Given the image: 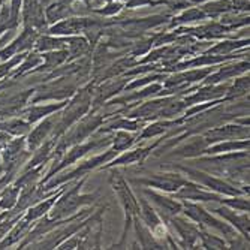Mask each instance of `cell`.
I'll list each match as a JSON object with an SVG mask.
<instances>
[{"label": "cell", "mask_w": 250, "mask_h": 250, "mask_svg": "<svg viewBox=\"0 0 250 250\" xmlns=\"http://www.w3.org/2000/svg\"><path fill=\"white\" fill-rule=\"evenodd\" d=\"M181 213L196 225L204 226L207 229H214L217 234L223 235L225 241L228 243V249H249V240L238 234L228 222H223V219L204 208L201 204L192 201H181Z\"/></svg>", "instance_id": "obj_1"}, {"label": "cell", "mask_w": 250, "mask_h": 250, "mask_svg": "<svg viewBox=\"0 0 250 250\" xmlns=\"http://www.w3.org/2000/svg\"><path fill=\"white\" fill-rule=\"evenodd\" d=\"M85 180H87V175L81 177V180L78 178L74 188H71L69 190L64 189V192L57 198L56 204L48 211L50 219H54V220L66 219V217L78 213L80 208H83L84 206H92V204L99 198V192L80 193L83 186L85 185Z\"/></svg>", "instance_id": "obj_2"}, {"label": "cell", "mask_w": 250, "mask_h": 250, "mask_svg": "<svg viewBox=\"0 0 250 250\" xmlns=\"http://www.w3.org/2000/svg\"><path fill=\"white\" fill-rule=\"evenodd\" d=\"M87 77V74H75L64 75L54 80L43 81L35 87V93L30 98L29 104H39L43 101H67L71 99L77 90L81 87V78Z\"/></svg>", "instance_id": "obj_3"}, {"label": "cell", "mask_w": 250, "mask_h": 250, "mask_svg": "<svg viewBox=\"0 0 250 250\" xmlns=\"http://www.w3.org/2000/svg\"><path fill=\"white\" fill-rule=\"evenodd\" d=\"M109 185H111L112 190L116 192L120 206L125 211V226H123V234H122L120 243L111 246V247L112 249H122L123 244L126 243V237H127V232L132 226L133 217L140 214V204H138V198H136V195L129 188L127 180L122 175V171H119L117 168L109 175Z\"/></svg>", "instance_id": "obj_4"}, {"label": "cell", "mask_w": 250, "mask_h": 250, "mask_svg": "<svg viewBox=\"0 0 250 250\" xmlns=\"http://www.w3.org/2000/svg\"><path fill=\"white\" fill-rule=\"evenodd\" d=\"M112 141V136H104V138H93V140H87L84 143H80V144H75L72 147H69L66 150V153L62 156V159L56 164H50V169L47 172L41 183H45L48 178H51L53 175L59 174L60 171H63L64 168L71 167L74 164H77L80 159H83L85 154H88L90 151H95V150H99V148H104L106 146H109ZM39 183V185H41Z\"/></svg>", "instance_id": "obj_5"}, {"label": "cell", "mask_w": 250, "mask_h": 250, "mask_svg": "<svg viewBox=\"0 0 250 250\" xmlns=\"http://www.w3.org/2000/svg\"><path fill=\"white\" fill-rule=\"evenodd\" d=\"M174 169L177 171H181L183 174L188 175V180L190 181H195L199 186H204L210 189L211 192L214 193H219V195H226V196H241V195H247L243 189L237 188L235 185L229 183V181H226L220 177H216L210 172H206V171H201V169H196V168H192V167H185V165H177L174 164L172 165Z\"/></svg>", "instance_id": "obj_6"}, {"label": "cell", "mask_w": 250, "mask_h": 250, "mask_svg": "<svg viewBox=\"0 0 250 250\" xmlns=\"http://www.w3.org/2000/svg\"><path fill=\"white\" fill-rule=\"evenodd\" d=\"M32 151L26 147V136H12L0 150V177L3 174H17L24 165Z\"/></svg>", "instance_id": "obj_7"}, {"label": "cell", "mask_w": 250, "mask_h": 250, "mask_svg": "<svg viewBox=\"0 0 250 250\" xmlns=\"http://www.w3.org/2000/svg\"><path fill=\"white\" fill-rule=\"evenodd\" d=\"M18 84L0 92V120L20 116V112L29 105L30 98L35 93V87L26 90H17L15 87Z\"/></svg>", "instance_id": "obj_8"}, {"label": "cell", "mask_w": 250, "mask_h": 250, "mask_svg": "<svg viewBox=\"0 0 250 250\" xmlns=\"http://www.w3.org/2000/svg\"><path fill=\"white\" fill-rule=\"evenodd\" d=\"M127 183L174 193L180 186H183L186 183V178L174 171L165 174H147L144 177H130L127 178Z\"/></svg>", "instance_id": "obj_9"}, {"label": "cell", "mask_w": 250, "mask_h": 250, "mask_svg": "<svg viewBox=\"0 0 250 250\" xmlns=\"http://www.w3.org/2000/svg\"><path fill=\"white\" fill-rule=\"evenodd\" d=\"M169 228L180 237V241L177 243L178 249H196V243L199 241L198 237V225L190 220H188L183 216H171L165 222Z\"/></svg>", "instance_id": "obj_10"}, {"label": "cell", "mask_w": 250, "mask_h": 250, "mask_svg": "<svg viewBox=\"0 0 250 250\" xmlns=\"http://www.w3.org/2000/svg\"><path fill=\"white\" fill-rule=\"evenodd\" d=\"M202 138L206 140L208 146L226 141V140H246L249 138V126L240 125V123H229V125H222V126H213L202 132Z\"/></svg>", "instance_id": "obj_11"}, {"label": "cell", "mask_w": 250, "mask_h": 250, "mask_svg": "<svg viewBox=\"0 0 250 250\" xmlns=\"http://www.w3.org/2000/svg\"><path fill=\"white\" fill-rule=\"evenodd\" d=\"M174 198L178 201H192V202H217L222 204L223 196L214 192L204 190L198 183L190 180H186L183 186H180L174 192Z\"/></svg>", "instance_id": "obj_12"}, {"label": "cell", "mask_w": 250, "mask_h": 250, "mask_svg": "<svg viewBox=\"0 0 250 250\" xmlns=\"http://www.w3.org/2000/svg\"><path fill=\"white\" fill-rule=\"evenodd\" d=\"M164 143V140H157L156 143L146 146V147H138L133 148L130 151H123L119 157L116 156L112 161H109V164L102 165L99 169H109V168H116V167H125V165H133V164H143L146 159L153 153V150L156 147H159Z\"/></svg>", "instance_id": "obj_13"}, {"label": "cell", "mask_w": 250, "mask_h": 250, "mask_svg": "<svg viewBox=\"0 0 250 250\" xmlns=\"http://www.w3.org/2000/svg\"><path fill=\"white\" fill-rule=\"evenodd\" d=\"M141 193L144 196H147L154 204L159 216H161V219L164 222H167L171 216H175V214L181 213V201H178L175 198L165 196V195L159 193V192H156V190H153L150 188H143Z\"/></svg>", "instance_id": "obj_14"}, {"label": "cell", "mask_w": 250, "mask_h": 250, "mask_svg": "<svg viewBox=\"0 0 250 250\" xmlns=\"http://www.w3.org/2000/svg\"><path fill=\"white\" fill-rule=\"evenodd\" d=\"M59 116H60V111L54 112V114H51L48 117L42 119L41 122L36 123V126L33 129H30V132L26 135V147H27L29 151L33 153L51 135V132H53L57 120H59Z\"/></svg>", "instance_id": "obj_15"}, {"label": "cell", "mask_w": 250, "mask_h": 250, "mask_svg": "<svg viewBox=\"0 0 250 250\" xmlns=\"http://www.w3.org/2000/svg\"><path fill=\"white\" fill-rule=\"evenodd\" d=\"M231 84L223 83V84H207L202 87H195L193 93L188 95L183 101L188 104V106H192L195 104H204V102H210L216 101L220 98H225L228 93V88Z\"/></svg>", "instance_id": "obj_16"}, {"label": "cell", "mask_w": 250, "mask_h": 250, "mask_svg": "<svg viewBox=\"0 0 250 250\" xmlns=\"http://www.w3.org/2000/svg\"><path fill=\"white\" fill-rule=\"evenodd\" d=\"M213 214H216L217 217L223 219L225 222H228L232 228H235V231H238L246 240H249V214L247 211H243V213H238L237 210H232L229 207L223 206L220 204L219 207H213L210 210Z\"/></svg>", "instance_id": "obj_17"}, {"label": "cell", "mask_w": 250, "mask_h": 250, "mask_svg": "<svg viewBox=\"0 0 250 250\" xmlns=\"http://www.w3.org/2000/svg\"><path fill=\"white\" fill-rule=\"evenodd\" d=\"M189 141L183 143L180 141L178 143V147H174L172 151L164 157V159H175V157H185V159H195L198 156H201L208 147V144L206 143V140L202 138V135L198 133V135H190L188 136Z\"/></svg>", "instance_id": "obj_18"}, {"label": "cell", "mask_w": 250, "mask_h": 250, "mask_svg": "<svg viewBox=\"0 0 250 250\" xmlns=\"http://www.w3.org/2000/svg\"><path fill=\"white\" fill-rule=\"evenodd\" d=\"M67 101H69V99H67ZM67 101H60V102H56V104H43V105L30 104L20 112V117H22L26 122H29L33 126L38 122H41L42 119L54 114V112H57V111H62L66 106Z\"/></svg>", "instance_id": "obj_19"}, {"label": "cell", "mask_w": 250, "mask_h": 250, "mask_svg": "<svg viewBox=\"0 0 250 250\" xmlns=\"http://www.w3.org/2000/svg\"><path fill=\"white\" fill-rule=\"evenodd\" d=\"M36 42V33L32 27H27L24 32H22L12 43H9L8 47L0 50V60H8L15 54L20 53H27V50H30Z\"/></svg>", "instance_id": "obj_20"}, {"label": "cell", "mask_w": 250, "mask_h": 250, "mask_svg": "<svg viewBox=\"0 0 250 250\" xmlns=\"http://www.w3.org/2000/svg\"><path fill=\"white\" fill-rule=\"evenodd\" d=\"M249 71V60L237 63V64H231V66H222L214 72H211L210 75H207L206 78L202 80V85H207V84H219L222 81H226L229 78H235L244 72Z\"/></svg>", "instance_id": "obj_21"}, {"label": "cell", "mask_w": 250, "mask_h": 250, "mask_svg": "<svg viewBox=\"0 0 250 250\" xmlns=\"http://www.w3.org/2000/svg\"><path fill=\"white\" fill-rule=\"evenodd\" d=\"M214 71V67H204V69H192L188 72H175L169 77L165 78V81L162 83L164 87H174V85H180V84H192V83H199L206 78L207 75H210Z\"/></svg>", "instance_id": "obj_22"}, {"label": "cell", "mask_w": 250, "mask_h": 250, "mask_svg": "<svg viewBox=\"0 0 250 250\" xmlns=\"http://www.w3.org/2000/svg\"><path fill=\"white\" fill-rule=\"evenodd\" d=\"M69 53L67 50H54V51H47L42 54V63L35 67V69L29 75H38V74H48L64 62H67Z\"/></svg>", "instance_id": "obj_23"}, {"label": "cell", "mask_w": 250, "mask_h": 250, "mask_svg": "<svg viewBox=\"0 0 250 250\" xmlns=\"http://www.w3.org/2000/svg\"><path fill=\"white\" fill-rule=\"evenodd\" d=\"M164 88V84L162 83H151L150 85L144 87L141 92H135V93H130V95H125V96H120V98H112L109 101H106V105H129L132 102H138V101H143V99H147V98H151V96H157V93L161 92Z\"/></svg>", "instance_id": "obj_24"}, {"label": "cell", "mask_w": 250, "mask_h": 250, "mask_svg": "<svg viewBox=\"0 0 250 250\" xmlns=\"http://www.w3.org/2000/svg\"><path fill=\"white\" fill-rule=\"evenodd\" d=\"M33 226L32 222L26 220L24 217H20L12 228L8 231V234L0 240V249H8L14 244H18L22 238L27 235V232L30 231V228Z\"/></svg>", "instance_id": "obj_25"}, {"label": "cell", "mask_w": 250, "mask_h": 250, "mask_svg": "<svg viewBox=\"0 0 250 250\" xmlns=\"http://www.w3.org/2000/svg\"><path fill=\"white\" fill-rule=\"evenodd\" d=\"M132 223L135 226L136 238H138V241H140L141 249H167L165 244L159 241L153 235V232L143 223V220L140 219V216H135L133 220H132Z\"/></svg>", "instance_id": "obj_26"}, {"label": "cell", "mask_w": 250, "mask_h": 250, "mask_svg": "<svg viewBox=\"0 0 250 250\" xmlns=\"http://www.w3.org/2000/svg\"><path fill=\"white\" fill-rule=\"evenodd\" d=\"M30 129L32 125L20 116L0 120V132H6L11 136H26Z\"/></svg>", "instance_id": "obj_27"}, {"label": "cell", "mask_w": 250, "mask_h": 250, "mask_svg": "<svg viewBox=\"0 0 250 250\" xmlns=\"http://www.w3.org/2000/svg\"><path fill=\"white\" fill-rule=\"evenodd\" d=\"M249 138L246 140H226V141H220L216 144L208 146L206 150H204L202 154H220V153H229V151H240V150H249Z\"/></svg>", "instance_id": "obj_28"}, {"label": "cell", "mask_w": 250, "mask_h": 250, "mask_svg": "<svg viewBox=\"0 0 250 250\" xmlns=\"http://www.w3.org/2000/svg\"><path fill=\"white\" fill-rule=\"evenodd\" d=\"M178 125L177 120H162L157 119L154 122H151L150 125L143 127V132L136 136V141H143V140H148V138H154V136L162 135L164 132H167L168 129H172Z\"/></svg>", "instance_id": "obj_29"}, {"label": "cell", "mask_w": 250, "mask_h": 250, "mask_svg": "<svg viewBox=\"0 0 250 250\" xmlns=\"http://www.w3.org/2000/svg\"><path fill=\"white\" fill-rule=\"evenodd\" d=\"M42 63V54L39 53H27L26 57L22 59V62L15 67L11 78L12 80H18L21 77H26L29 75L35 67H38Z\"/></svg>", "instance_id": "obj_30"}, {"label": "cell", "mask_w": 250, "mask_h": 250, "mask_svg": "<svg viewBox=\"0 0 250 250\" xmlns=\"http://www.w3.org/2000/svg\"><path fill=\"white\" fill-rule=\"evenodd\" d=\"M20 188L15 186L12 181L0 190V211H9L15 207L20 198Z\"/></svg>", "instance_id": "obj_31"}, {"label": "cell", "mask_w": 250, "mask_h": 250, "mask_svg": "<svg viewBox=\"0 0 250 250\" xmlns=\"http://www.w3.org/2000/svg\"><path fill=\"white\" fill-rule=\"evenodd\" d=\"M198 237L204 249H228V243L225 241V238L210 234L207 228L199 225H198Z\"/></svg>", "instance_id": "obj_32"}, {"label": "cell", "mask_w": 250, "mask_h": 250, "mask_svg": "<svg viewBox=\"0 0 250 250\" xmlns=\"http://www.w3.org/2000/svg\"><path fill=\"white\" fill-rule=\"evenodd\" d=\"M112 148H114L119 154L130 148L136 143V136L132 133H127V130H116V133L112 135Z\"/></svg>", "instance_id": "obj_33"}, {"label": "cell", "mask_w": 250, "mask_h": 250, "mask_svg": "<svg viewBox=\"0 0 250 250\" xmlns=\"http://www.w3.org/2000/svg\"><path fill=\"white\" fill-rule=\"evenodd\" d=\"M249 85H250V78L247 77H240L235 80V83L232 85H229L228 88V93H226V99L229 102L231 101H237L240 98H244L249 95Z\"/></svg>", "instance_id": "obj_34"}, {"label": "cell", "mask_w": 250, "mask_h": 250, "mask_svg": "<svg viewBox=\"0 0 250 250\" xmlns=\"http://www.w3.org/2000/svg\"><path fill=\"white\" fill-rule=\"evenodd\" d=\"M84 27H85L84 20H69V21L60 22V24L50 29V33H53V35H71V33L81 32Z\"/></svg>", "instance_id": "obj_35"}, {"label": "cell", "mask_w": 250, "mask_h": 250, "mask_svg": "<svg viewBox=\"0 0 250 250\" xmlns=\"http://www.w3.org/2000/svg\"><path fill=\"white\" fill-rule=\"evenodd\" d=\"M66 41L63 39H54V38H39L35 42V50L38 53H47L54 51L56 48H62Z\"/></svg>", "instance_id": "obj_36"}, {"label": "cell", "mask_w": 250, "mask_h": 250, "mask_svg": "<svg viewBox=\"0 0 250 250\" xmlns=\"http://www.w3.org/2000/svg\"><path fill=\"white\" fill-rule=\"evenodd\" d=\"M88 45L87 41L83 38H77V39H71L69 41V48H67V53H69V57H67V62H72L77 57H81L87 53Z\"/></svg>", "instance_id": "obj_37"}, {"label": "cell", "mask_w": 250, "mask_h": 250, "mask_svg": "<svg viewBox=\"0 0 250 250\" xmlns=\"http://www.w3.org/2000/svg\"><path fill=\"white\" fill-rule=\"evenodd\" d=\"M167 75L165 74H154V75H147L144 78H140V80H135L132 81L130 84H126L123 92H132V90L138 88V87H144L146 84H151V83H157V81H162L165 80Z\"/></svg>", "instance_id": "obj_38"}, {"label": "cell", "mask_w": 250, "mask_h": 250, "mask_svg": "<svg viewBox=\"0 0 250 250\" xmlns=\"http://www.w3.org/2000/svg\"><path fill=\"white\" fill-rule=\"evenodd\" d=\"M247 42H222L219 43L217 47L214 48H210L207 54H220V56H226V54H229V51L238 48V47H243V45H246Z\"/></svg>", "instance_id": "obj_39"}, {"label": "cell", "mask_w": 250, "mask_h": 250, "mask_svg": "<svg viewBox=\"0 0 250 250\" xmlns=\"http://www.w3.org/2000/svg\"><path fill=\"white\" fill-rule=\"evenodd\" d=\"M11 138H12V136L8 135L6 132H0V150H2V148L6 146V143H8Z\"/></svg>", "instance_id": "obj_40"}]
</instances>
